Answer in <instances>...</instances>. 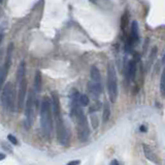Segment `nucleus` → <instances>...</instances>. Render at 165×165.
<instances>
[{
	"instance_id": "f3484780",
	"label": "nucleus",
	"mask_w": 165,
	"mask_h": 165,
	"mask_svg": "<svg viewBox=\"0 0 165 165\" xmlns=\"http://www.w3.org/2000/svg\"><path fill=\"white\" fill-rule=\"evenodd\" d=\"M160 88H161V93H162V95H164V92H165V75H164V73L162 74V76H161Z\"/></svg>"
},
{
	"instance_id": "6e6552de",
	"label": "nucleus",
	"mask_w": 165,
	"mask_h": 165,
	"mask_svg": "<svg viewBox=\"0 0 165 165\" xmlns=\"http://www.w3.org/2000/svg\"><path fill=\"white\" fill-rule=\"evenodd\" d=\"M88 88L95 98H97V97L100 96L102 93L101 82H90L89 85H88Z\"/></svg>"
},
{
	"instance_id": "1a4fd4ad",
	"label": "nucleus",
	"mask_w": 165,
	"mask_h": 165,
	"mask_svg": "<svg viewBox=\"0 0 165 165\" xmlns=\"http://www.w3.org/2000/svg\"><path fill=\"white\" fill-rule=\"evenodd\" d=\"M142 148H144V156H145V158H147L148 160L152 161L153 163H158V162H159V160H158L157 156L155 155L154 152L152 151V148L150 147H148L147 144H144V145H142Z\"/></svg>"
},
{
	"instance_id": "4be33fe9",
	"label": "nucleus",
	"mask_w": 165,
	"mask_h": 165,
	"mask_svg": "<svg viewBox=\"0 0 165 165\" xmlns=\"http://www.w3.org/2000/svg\"><path fill=\"white\" fill-rule=\"evenodd\" d=\"M3 159H5V155L2 154V153H0V161H2Z\"/></svg>"
},
{
	"instance_id": "7ed1b4c3",
	"label": "nucleus",
	"mask_w": 165,
	"mask_h": 165,
	"mask_svg": "<svg viewBox=\"0 0 165 165\" xmlns=\"http://www.w3.org/2000/svg\"><path fill=\"white\" fill-rule=\"evenodd\" d=\"M108 90L111 102L115 103L118 98V79L115 66L112 62L108 66Z\"/></svg>"
},
{
	"instance_id": "2eb2a0df",
	"label": "nucleus",
	"mask_w": 165,
	"mask_h": 165,
	"mask_svg": "<svg viewBox=\"0 0 165 165\" xmlns=\"http://www.w3.org/2000/svg\"><path fill=\"white\" fill-rule=\"evenodd\" d=\"M89 102H90V100L88 98V96H87V95H80L79 103H80V107H86V106H88Z\"/></svg>"
},
{
	"instance_id": "ddd939ff",
	"label": "nucleus",
	"mask_w": 165,
	"mask_h": 165,
	"mask_svg": "<svg viewBox=\"0 0 165 165\" xmlns=\"http://www.w3.org/2000/svg\"><path fill=\"white\" fill-rule=\"evenodd\" d=\"M109 116H111V106H109L108 102L105 101L104 105H103V115H102V119L103 122H106L108 121Z\"/></svg>"
},
{
	"instance_id": "aec40b11",
	"label": "nucleus",
	"mask_w": 165,
	"mask_h": 165,
	"mask_svg": "<svg viewBox=\"0 0 165 165\" xmlns=\"http://www.w3.org/2000/svg\"><path fill=\"white\" fill-rule=\"evenodd\" d=\"M109 165H119V162L117 160H112V162H111V164Z\"/></svg>"
},
{
	"instance_id": "423d86ee",
	"label": "nucleus",
	"mask_w": 165,
	"mask_h": 165,
	"mask_svg": "<svg viewBox=\"0 0 165 165\" xmlns=\"http://www.w3.org/2000/svg\"><path fill=\"white\" fill-rule=\"evenodd\" d=\"M26 90H27V81L26 79H23L19 82V90H18V107L22 109L25 104L26 98Z\"/></svg>"
},
{
	"instance_id": "20e7f679",
	"label": "nucleus",
	"mask_w": 165,
	"mask_h": 165,
	"mask_svg": "<svg viewBox=\"0 0 165 165\" xmlns=\"http://www.w3.org/2000/svg\"><path fill=\"white\" fill-rule=\"evenodd\" d=\"M14 85L9 82L6 83L2 89L1 93V104L4 107V109L14 111L15 104H16V93H15Z\"/></svg>"
},
{
	"instance_id": "a211bd4d",
	"label": "nucleus",
	"mask_w": 165,
	"mask_h": 165,
	"mask_svg": "<svg viewBox=\"0 0 165 165\" xmlns=\"http://www.w3.org/2000/svg\"><path fill=\"white\" fill-rule=\"evenodd\" d=\"M7 139H8L9 142H11V144H14V145H17L18 144V139L16 138L14 135H11V134L7 135Z\"/></svg>"
},
{
	"instance_id": "412c9836",
	"label": "nucleus",
	"mask_w": 165,
	"mask_h": 165,
	"mask_svg": "<svg viewBox=\"0 0 165 165\" xmlns=\"http://www.w3.org/2000/svg\"><path fill=\"white\" fill-rule=\"evenodd\" d=\"M140 130L141 132H145V131H147V128H145V127H144V126H140Z\"/></svg>"
},
{
	"instance_id": "9d476101",
	"label": "nucleus",
	"mask_w": 165,
	"mask_h": 165,
	"mask_svg": "<svg viewBox=\"0 0 165 165\" xmlns=\"http://www.w3.org/2000/svg\"><path fill=\"white\" fill-rule=\"evenodd\" d=\"M135 74H136V62L134 60H131L128 64V69H127V77L129 80L134 79Z\"/></svg>"
},
{
	"instance_id": "5701e85b",
	"label": "nucleus",
	"mask_w": 165,
	"mask_h": 165,
	"mask_svg": "<svg viewBox=\"0 0 165 165\" xmlns=\"http://www.w3.org/2000/svg\"><path fill=\"white\" fill-rule=\"evenodd\" d=\"M1 38H2V37H1V35H0V41H1Z\"/></svg>"
},
{
	"instance_id": "f257e3e1",
	"label": "nucleus",
	"mask_w": 165,
	"mask_h": 165,
	"mask_svg": "<svg viewBox=\"0 0 165 165\" xmlns=\"http://www.w3.org/2000/svg\"><path fill=\"white\" fill-rule=\"evenodd\" d=\"M52 110L54 113V118L56 121V127H57V137L58 141L60 144L67 145L68 144V134H67V130L64 124L62 113H61V107H60V100L59 97L56 92L52 93Z\"/></svg>"
},
{
	"instance_id": "39448f33",
	"label": "nucleus",
	"mask_w": 165,
	"mask_h": 165,
	"mask_svg": "<svg viewBox=\"0 0 165 165\" xmlns=\"http://www.w3.org/2000/svg\"><path fill=\"white\" fill-rule=\"evenodd\" d=\"M25 114H26V126H27V128H29L32 125V122H33L34 118V97L32 90H30L28 93Z\"/></svg>"
},
{
	"instance_id": "b1692460",
	"label": "nucleus",
	"mask_w": 165,
	"mask_h": 165,
	"mask_svg": "<svg viewBox=\"0 0 165 165\" xmlns=\"http://www.w3.org/2000/svg\"><path fill=\"white\" fill-rule=\"evenodd\" d=\"M0 1H1V0H0Z\"/></svg>"
},
{
	"instance_id": "4468645a",
	"label": "nucleus",
	"mask_w": 165,
	"mask_h": 165,
	"mask_svg": "<svg viewBox=\"0 0 165 165\" xmlns=\"http://www.w3.org/2000/svg\"><path fill=\"white\" fill-rule=\"evenodd\" d=\"M41 85H43V80H41V74L39 71L36 72V75H35L34 78V88L37 92H40L41 89Z\"/></svg>"
},
{
	"instance_id": "9b49d317",
	"label": "nucleus",
	"mask_w": 165,
	"mask_h": 165,
	"mask_svg": "<svg viewBox=\"0 0 165 165\" xmlns=\"http://www.w3.org/2000/svg\"><path fill=\"white\" fill-rule=\"evenodd\" d=\"M90 75H91L92 82H101V75L96 66H92L90 70Z\"/></svg>"
},
{
	"instance_id": "f8f14e48",
	"label": "nucleus",
	"mask_w": 165,
	"mask_h": 165,
	"mask_svg": "<svg viewBox=\"0 0 165 165\" xmlns=\"http://www.w3.org/2000/svg\"><path fill=\"white\" fill-rule=\"evenodd\" d=\"M23 79H25V62L24 61H22L20 63V66L18 68V71H17V81L18 83L22 81Z\"/></svg>"
},
{
	"instance_id": "0eeeda50",
	"label": "nucleus",
	"mask_w": 165,
	"mask_h": 165,
	"mask_svg": "<svg viewBox=\"0 0 165 165\" xmlns=\"http://www.w3.org/2000/svg\"><path fill=\"white\" fill-rule=\"evenodd\" d=\"M11 48L8 47V55H7V58H6L5 63L0 68V90H1L3 84H4L6 76H7L8 68L11 66Z\"/></svg>"
},
{
	"instance_id": "f03ea898",
	"label": "nucleus",
	"mask_w": 165,
	"mask_h": 165,
	"mask_svg": "<svg viewBox=\"0 0 165 165\" xmlns=\"http://www.w3.org/2000/svg\"><path fill=\"white\" fill-rule=\"evenodd\" d=\"M40 126L47 138L52 137L53 125H52V107L48 98L44 97L40 107Z\"/></svg>"
},
{
	"instance_id": "dca6fc26",
	"label": "nucleus",
	"mask_w": 165,
	"mask_h": 165,
	"mask_svg": "<svg viewBox=\"0 0 165 165\" xmlns=\"http://www.w3.org/2000/svg\"><path fill=\"white\" fill-rule=\"evenodd\" d=\"M131 32H132V38H133L135 42L138 41V25L136 22H133V23H132Z\"/></svg>"
},
{
	"instance_id": "6ab92c4d",
	"label": "nucleus",
	"mask_w": 165,
	"mask_h": 165,
	"mask_svg": "<svg viewBox=\"0 0 165 165\" xmlns=\"http://www.w3.org/2000/svg\"><path fill=\"white\" fill-rule=\"evenodd\" d=\"M80 160H73V161H70L69 163H67V165H80Z\"/></svg>"
}]
</instances>
